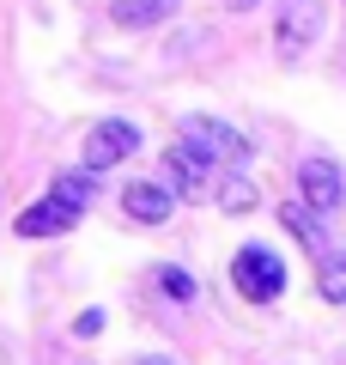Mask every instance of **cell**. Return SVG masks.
<instances>
[{
  "mask_svg": "<svg viewBox=\"0 0 346 365\" xmlns=\"http://www.w3.org/2000/svg\"><path fill=\"white\" fill-rule=\"evenodd\" d=\"M280 220H285V232H292L304 250H316V256H328V250H334V244H328V225H322L316 207H304V201H285Z\"/></svg>",
  "mask_w": 346,
  "mask_h": 365,
  "instance_id": "9",
  "label": "cell"
},
{
  "mask_svg": "<svg viewBox=\"0 0 346 365\" xmlns=\"http://www.w3.org/2000/svg\"><path fill=\"white\" fill-rule=\"evenodd\" d=\"M134 365H170V359H164V353H140V359H134Z\"/></svg>",
  "mask_w": 346,
  "mask_h": 365,
  "instance_id": "16",
  "label": "cell"
},
{
  "mask_svg": "<svg viewBox=\"0 0 346 365\" xmlns=\"http://www.w3.org/2000/svg\"><path fill=\"white\" fill-rule=\"evenodd\" d=\"M256 182H249V177H237V170H231V177L225 182H219V207H225V213H249V207H256Z\"/></svg>",
  "mask_w": 346,
  "mask_h": 365,
  "instance_id": "13",
  "label": "cell"
},
{
  "mask_svg": "<svg viewBox=\"0 0 346 365\" xmlns=\"http://www.w3.org/2000/svg\"><path fill=\"white\" fill-rule=\"evenodd\" d=\"M164 182H170V195H177V201H194L206 189V165L189 153V146H177V153H164Z\"/></svg>",
  "mask_w": 346,
  "mask_h": 365,
  "instance_id": "8",
  "label": "cell"
},
{
  "mask_svg": "<svg viewBox=\"0 0 346 365\" xmlns=\"http://www.w3.org/2000/svg\"><path fill=\"white\" fill-rule=\"evenodd\" d=\"M316 292L328 304H346V250H328L322 256V268H316Z\"/></svg>",
  "mask_w": 346,
  "mask_h": 365,
  "instance_id": "12",
  "label": "cell"
},
{
  "mask_svg": "<svg viewBox=\"0 0 346 365\" xmlns=\"http://www.w3.org/2000/svg\"><path fill=\"white\" fill-rule=\"evenodd\" d=\"M177 134H182V146H189L201 165H225V170L249 165V140L231 128V122H219V116H182Z\"/></svg>",
  "mask_w": 346,
  "mask_h": 365,
  "instance_id": "1",
  "label": "cell"
},
{
  "mask_svg": "<svg viewBox=\"0 0 346 365\" xmlns=\"http://www.w3.org/2000/svg\"><path fill=\"white\" fill-rule=\"evenodd\" d=\"M170 207H177L170 182H128V189H122V213H128L134 225H164Z\"/></svg>",
  "mask_w": 346,
  "mask_h": 365,
  "instance_id": "6",
  "label": "cell"
},
{
  "mask_svg": "<svg viewBox=\"0 0 346 365\" xmlns=\"http://www.w3.org/2000/svg\"><path fill=\"white\" fill-rule=\"evenodd\" d=\"M134 153H140V128L122 122V116L98 122V128L85 134V165L91 170H110V165H122V158H134Z\"/></svg>",
  "mask_w": 346,
  "mask_h": 365,
  "instance_id": "5",
  "label": "cell"
},
{
  "mask_svg": "<svg viewBox=\"0 0 346 365\" xmlns=\"http://www.w3.org/2000/svg\"><path fill=\"white\" fill-rule=\"evenodd\" d=\"M158 292H170L177 304H189V299H194V274H182V268H158Z\"/></svg>",
  "mask_w": 346,
  "mask_h": 365,
  "instance_id": "14",
  "label": "cell"
},
{
  "mask_svg": "<svg viewBox=\"0 0 346 365\" xmlns=\"http://www.w3.org/2000/svg\"><path fill=\"white\" fill-rule=\"evenodd\" d=\"M73 225H79V207H67L61 195H43L37 207L19 213V237H61V232H73Z\"/></svg>",
  "mask_w": 346,
  "mask_h": 365,
  "instance_id": "7",
  "label": "cell"
},
{
  "mask_svg": "<svg viewBox=\"0 0 346 365\" xmlns=\"http://www.w3.org/2000/svg\"><path fill=\"white\" fill-rule=\"evenodd\" d=\"M98 329H103V311H79V323H73V335H79V341H91Z\"/></svg>",
  "mask_w": 346,
  "mask_h": 365,
  "instance_id": "15",
  "label": "cell"
},
{
  "mask_svg": "<svg viewBox=\"0 0 346 365\" xmlns=\"http://www.w3.org/2000/svg\"><path fill=\"white\" fill-rule=\"evenodd\" d=\"M231 6H256V0H231Z\"/></svg>",
  "mask_w": 346,
  "mask_h": 365,
  "instance_id": "17",
  "label": "cell"
},
{
  "mask_svg": "<svg viewBox=\"0 0 346 365\" xmlns=\"http://www.w3.org/2000/svg\"><path fill=\"white\" fill-rule=\"evenodd\" d=\"M231 287L243 292V299H256V304L280 299V292H285V262H280V250L243 244L237 256H231Z\"/></svg>",
  "mask_w": 346,
  "mask_h": 365,
  "instance_id": "2",
  "label": "cell"
},
{
  "mask_svg": "<svg viewBox=\"0 0 346 365\" xmlns=\"http://www.w3.org/2000/svg\"><path fill=\"white\" fill-rule=\"evenodd\" d=\"M177 6H182V0H115L110 19H115L122 31H146V25H164Z\"/></svg>",
  "mask_w": 346,
  "mask_h": 365,
  "instance_id": "10",
  "label": "cell"
},
{
  "mask_svg": "<svg viewBox=\"0 0 346 365\" xmlns=\"http://www.w3.org/2000/svg\"><path fill=\"white\" fill-rule=\"evenodd\" d=\"M316 37H322V0H280V13H273V49H280V61L310 55Z\"/></svg>",
  "mask_w": 346,
  "mask_h": 365,
  "instance_id": "3",
  "label": "cell"
},
{
  "mask_svg": "<svg viewBox=\"0 0 346 365\" xmlns=\"http://www.w3.org/2000/svg\"><path fill=\"white\" fill-rule=\"evenodd\" d=\"M298 195L316 213H340L346 207V170L334 165L328 153H304L298 158Z\"/></svg>",
  "mask_w": 346,
  "mask_h": 365,
  "instance_id": "4",
  "label": "cell"
},
{
  "mask_svg": "<svg viewBox=\"0 0 346 365\" xmlns=\"http://www.w3.org/2000/svg\"><path fill=\"white\" fill-rule=\"evenodd\" d=\"M49 195H61L67 207H79V213H85V207H91V195H98V170H91V165H79V170H61V177L49 182Z\"/></svg>",
  "mask_w": 346,
  "mask_h": 365,
  "instance_id": "11",
  "label": "cell"
}]
</instances>
